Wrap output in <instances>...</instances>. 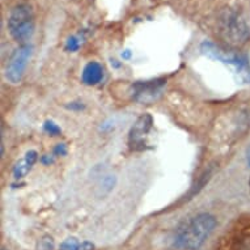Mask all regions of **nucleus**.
Returning a JSON list of instances; mask_svg holds the SVG:
<instances>
[{"label": "nucleus", "mask_w": 250, "mask_h": 250, "mask_svg": "<svg viewBox=\"0 0 250 250\" xmlns=\"http://www.w3.org/2000/svg\"><path fill=\"white\" fill-rule=\"evenodd\" d=\"M54 159H55V157H54V155H45L41 157V161H42V164L50 165L54 163Z\"/></svg>", "instance_id": "obj_17"}, {"label": "nucleus", "mask_w": 250, "mask_h": 250, "mask_svg": "<svg viewBox=\"0 0 250 250\" xmlns=\"http://www.w3.org/2000/svg\"><path fill=\"white\" fill-rule=\"evenodd\" d=\"M104 67L99 62H89L82 72V82L85 85L93 86L103 82Z\"/></svg>", "instance_id": "obj_10"}, {"label": "nucleus", "mask_w": 250, "mask_h": 250, "mask_svg": "<svg viewBox=\"0 0 250 250\" xmlns=\"http://www.w3.org/2000/svg\"><path fill=\"white\" fill-rule=\"evenodd\" d=\"M1 250H7V249H1Z\"/></svg>", "instance_id": "obj_20"}, {"label": "nucleus", "mask_w": 250, "mask_h": 250, "mask_svg": "<svg viewBox=\"0 0 250 250\" xmlns=\"http://www.w3.org/2000/svg\"><path fill=\"white\" fill-rule=\"evenodd\" d=\"M216 250H250V216L227 230Z\"/></svg>", "instance_id": "obj_5"}, {"label": "nucleus", "mask_w": 250, "mask_h": 250, "mask_svg": "<svg viewBox=\"0 0 250 250\" xmlns=\"http://www.w3.org/2000/svg\"><path fill=\"white\" fill-rule=\"evenodd\" d=\"M80 244L82 242H79L76 238L70 237L62 242L59 250H79L80 249Z\"/></svg>", "instance_id": "obj_14"}, {"label": "nucleus", "mask_w": 250, "mask_h": 250, "mask_svg": "<svg viewBox=\"0 0 250 250\" xmlns=\"http://www.w3.org/2000/svg\"><path fill=\"white\" fill-rule=\"evenodd\" d=\"M246 161H248V164L250 165V146L248 148V151H246Z\"/></svg>", "instance_id": "obj_19"}, {"label": "nucleus", "mask_w": 250, "mask_h": 250, "mask_svg": "<svg viewBox=\"0 0 250 250\" xmlns=\"http://www.w3.org/2000/svg\"><path fill=\"white\" fill-rule=\"evenodd\" d=\"M67 107H68V109H71V110H83V109H84L85 106L83 105V103L75 101V103H71Z\"/></svg>", "instance_id": "obj_16"}, {"label": "nucleus", "mask_w": 250, "mask_h": 250, "mask_svg": "<svg viewBox=\"0 0 250 250\" xmlns=\"http://www.w3.org/2000/svg\"><path fill=\"white\" fill-rule=\"evenodd\" d=\"M164 79H156V80H148V82H138L132 85L134 89V100L138 103L148 104L157 99V96L161 93V89L164 88Z\"/></svg>", "instance_id": "obj_8"}, {"label": "nucleus", "mask_w": 250, "mask_h": 250, "mask_svg": "<svg viewBox=\"0 0 250 250\" xmlns=\"http://www.w3.org/2000/svg\"><path fill=\"white\" fill-rule=\"evenodd\" d=\"M32 51H33L32 45H22L13 51L5 70V76L9 82L17 84L22 79L29 59L32 57Z\"/></svg>", "instance_id": "obj_6"}, {"label": "nucleus", "mask_w": 250, "mask_h": 250, "mask_svg": "<svg viewBox=\"0 0 250 250\" xmlns=\"http://www.w3.org/2000/svg\"><path fill=\"white\" fill-rule=\"evenodd\" d=\"M153 126V118L149 114L140 115L138 121L130 130L128 135V146L132 151H143L148 146V134L151 132Z\"/></svg>", "instance_id": "obj_7"}, {"label": "nucleus", "mask_w": 250, "mask_h": 250, "mask_svg": "<svg viewBox=\"0 0 250 250\" xmlns=\"http://www.w3.org/2000/svg\"><path fill=\"white\" fill-rule=\"evenodd\" d=\"M68 149H67V146L64 143H59L57 144L53 149V155L54 157H58V156H66Z\"/></svg>", "instance_id": "obj_15"}, {"label": "nucleus", "mask_w": 250, "mask_h": 250, "mask_svg": "<svg viewBox=\"0 0 250 250\" xmlns=\"http://www.w3.org/2000/svg\"><path fill=\"white\" fill-rule=\"evenodd\" d=\"M202 53L208 58H212L215 61H219L233 67L234 74L237 75V79L242 83H250V67L248 59L238 54H228L220 47H217L211 42H203L201 46Z\"/></svg>", "instance_id": "obj_4"}, {"label": "nucleus", "mask_w": 250, "mask_h": 250, "mask_svg": "<svg viewBox=\"0 0 250 250\" xmlns=\"http://www.w3.org/2000/svg\"><path fill=\"white\" fill-rule=\"evenodd\" d=\"M216 219L209 213H199L185 220L176 229L174 246L181 250H198L216 228Z\"/></svg>", "instance_id": "obj_1"}, {"label": "nucleus", "mask_w": 250, "mask_h": 250, "mask_svg": "<svg viewBox=\"0 0 250 250\" xmlns=\"http://www.w3.org/2000/svg\"><path fill=\"white\" fill-rule=\"evenodd\" d=\"M82 40L80 36H72V37L68 38V41L66 43V50L67 51H71V53H75V51H78L80 45H82Z\"/></svg>", "instance_id": "obj_13"}, {"label": "nucleus", "mask_w": 250, "mask_h": 250, "mask_svg": "<svg viewBox=\"0 0 250 250\" xmlns=\"http://www.w3.org/2000/svg\"><path fill=\"white\" fill-rule=\"evenodd\" d=\"M43 131L51 136H58L59 134H61V127H59L57 123L54 122V121H51V119H47V121L43 123Z\"/></svg>", "instance_id": "obj_12"}, {"label": "nucleus", "mask_w": 250, "mask_h": 250, "mask_svg": "<svg viewBox=\"0 0 250 250\" xmlns=\"http://www.w3.org/2000/svg\"><path fill=\"white\" fill-rule=\"evenodd\" d=\"M37 159V151L30 149V151L26 152L24 157L17 161L16 164H15V167H13V178H15V180H21V178H24V177L30 172V169L33 168V165L36 164Z\"/></svg>", "instance_id": "obj_9"}, {"label": "nucleus", "mask_w": 250, "mask_h": 250, "mask_svg": "<svg viewBox=\"0 0 250 250\" xmlns=\"http://www.w3.org/2000/svg\"><path fill=\"white\" fill-rule=\"evenodd\" d=\"M115 184V178L113 176H105L103 177V180L100 181L99 190L100 195H106L113 190V186Z\"/></svg>", "instance_id": "obj_11"}, {"label": "nucleus", "mask_w": 250, "mask_h": 250, "mask_svg": "<svg viewBox=\"0 0 250 250\" xmlns=\"http://www.w3.org/2000/svg\"><path fill=\"white\" fill-rule=\"evenodd\" d=\"M95 249V245L89 241H83L80 244V249L79 250H93Z\"/></svg>", "instance_id": "obj_18"}, {"label": "nucleus", "mask_w": 250, "mask_h": 250, "mask_svg": "<svg viewBox=\"0 0 250 250\" xmlns=\"http://www.w3.org/2000/svg\"><path fill=\"white\" fill-rule=\"evenodd\" d=\"M220 33L230 45H242L250 38V32L240 13L227 9L220 16Z\"/></svg>", "instance_id": "obj_3"}, {"label": "nucleus", "mask_w": 250, "mask_h": 250, "mask_svg": "<svg viewBox=\"0 0 250 250\" xmlns=\"http://www.w3.org/2000/svg\"><path fill=\"white\" fill-rule=\"evenodd\" d=\"M8 30L15 41L21 45H26L34 33V15L30 5L19 4L11 11Z\"/></svg>", "instance_id": "obj_2"}]
</instances>
